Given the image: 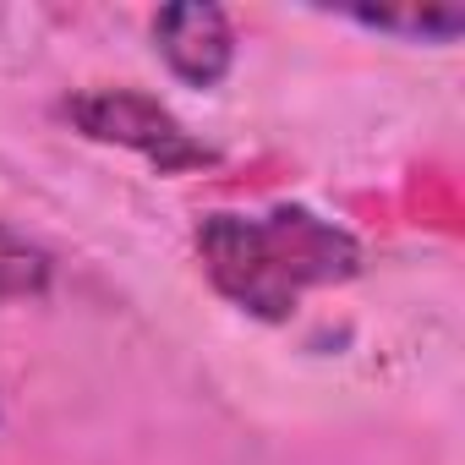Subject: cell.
Instances as JSON below:
<instances>
[{
  "label": "cell",
  "instance_id": "obj_2",
  "mask_svg": "<svg viewBox=\"0 0 465 465\" xmlns=\"http://www.w3.org/2000/svg\"><path fill=\"white\" fill-rule=\"evenodd\" d=\"M61 110H66V121H72L83 137L132 148V153L153 159L164 175L213 164V148H203L159 99H148V94H137V88H88V94H72Z\"/></svg>",
  "mask_w": 465,
  "mask_h": 465
},
{
  "label": "cell",
  "instance_id": "obj_4",
  "mask_svg": "<svg viewBox=\"0 0 465 465\" xmlns=\"http://www.w3.org/2000/svg\"><path fill=\"white\" fill-rule=\"evenodd\" d=\"M351 23L378 28V34H400V39H421V45H443L465 28L460 6H340Z\"/></svg>",
  "mask_w": 465,
  "mask_h": 465
},
{
  "label": "cell",
  "instance_id": "obj_1",
  "mask_svg": "<svg viewBox=\"0 0 465 465\" xmlns=\"http://www.w3.org/2000/svg\"><path fill=\"white\" fill-rule=\"evenodd\" d=\"M197 258L224 302L269 323L291 318L307 291L356 280L361 269L356 236L312 208L208 213L197 224Z\"/></svg>",
  "mask_w": 465,
  "mask_h": 465
},
{
  "label": "cell",
  "instance_id": "obj_3",
  "mask_svg": "<svg viewBox=\"0 0 465 465\" xmlns=\"http://www.w3.org/2000/svg\"><path fill=\"white\" fill-rule=\"evenodd\" d=\"M153 45H159L164 66L192 88H213L230 72V61H236V28H230V17L219 6H197V0L164 6L153 17Z\"/></svg>",
  "mask_w": 465,
  "mask_h": 465
},
{
  "label": "cell",
  "instance_id": "obj_5",
  "mask_svg": "<svg viewBox=\"0 0 465 465\" xmlns=\"http://www.w3.org/2000/svg\"><path fill=\"white\" fill-rule=\"evenodd\" d=\"M50 285V258L28 236H17L12 224H0V302H28L45 296Z\"/></svg>",
  "mask_w": 465,
  "mask_h": 465
}]
</instances>
